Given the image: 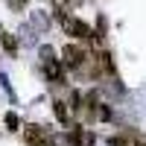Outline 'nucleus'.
Wrapping results in <instances>:
<instances>
[{
	"label": "nucleus",
	"instance_id": "6",
	"mask_svg": "<svg viewBox=\"0 0 146 146\" xmlns=\"http://www.w3.org/2000/svg\"><path fill=\"white\" fill-rule=\"evenodd\" d=\"M53 108H56V117L62 120V123H67V105L64 102H53Z\"/></svg>",
	"mask_w": 146,
	"mask_h": 146
},
{
	"label": "nucleus",
	"instance_id": "4",
	"mask_svg": "<svg viewBox=\"0 0 146 146\" xmlns=\"http://www.w3.org/2000/svg\"><path fill=\"white\" fill-rule=\"evenodd\" d=\"M64 29L73 35V38H91V27H88V23H82V21L67 18V21H64Z\"/></svg>",
	"mask_w": 146,
	"mask_h": 146
},
{
	"label": "nucleus",
	"instance_id": "8",
	"mask_svg": "<svg viewBox=\"0 0 146 146\" xmlns=\"http://www.w3.org/2000/svg\"><path fill=\"white\" fill-rule=\"evenodd\" d=\"M135 146H146V140L143 137H135Z\"/></svg>",
	"mask_w": 146,
	"mask_h": 146
},
{
	"label": "nucleus",
	"instance_id": "2",
	"mask_svg": "<svg viewBox=\"0 0 146 146\" xmlns=\"http://www.w3.org/2000/svg\"><path fill=\"white\" fill-rule=\"evenodd\" d=\"M70 143H73V146H94V143H96V135L88 131V129H82V126H73Z\"/></svg>",
	"mask_w": 146,
	"mask_h": 146
},
{
	"label": "nucleus",
	"instance_id": "1",
	"mask_svg": "<svg viewBox=\"0 0 146 146\" xmlns=\"http://www.w3.org/2000/svg\"><path fill=\"white\" fill-rule=\"evenodd\" d=\"M27 143L29 146H56L41 126H27Z\"/></svg>",
	"mask_w": 146,
	"mask_h": 146
},
{
	"label": "nucleus",
	"instance_id": "3",
	"mask_svg": "<svg viewBox=\"0 0 146 146\" xmlns=\"http://www.w3.org/2000/svg\"><path fill=\"white\" fill-rule=\"evenodd\" d=\"M62 53H64V64H67V67H79V64L85 62V50H82V47H73V44H67Z\"/></svg>",
	"mask_w": 146,
	"mask_h": 146
},
{
	"label": "nucleus",
	"instance_id": "5",
	"mask_svg": "<svg viewBox=\"0 0 146 146\" xmlns=\"http://www.w3.org/2000/svg\"><path fill=\"white\" fill-rule=\"evenodd\" d=\"M0 44H3L6 50H9V56H15V53H18V44H15V38H12L9 32H3V35H0Z\"/></svg>",
	"mask_w": 146,
	"mask_h": 146
},
{
	"label": "nucleus",
	"instance_id": "7",
	"mask_svg": "<svg viewBox=\"0 0 146 146\" xmlns=\"http://www.w3.org/2000/svg\"><path fill=\"white\" fill-rule=\"evenodd\" d=\"M6 123H9V129H18V117L15 114H6Z\"/></svg>",
	"mask_w": 146,
	"mask_h": 146
}]
</instances>
